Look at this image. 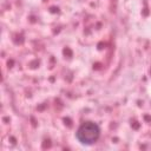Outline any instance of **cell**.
<instances>
[{
    "instance_id": "1",
    "label": "cell",
    "mask_w": 151,
    "mask_h": 151,
    "mask_svg": "<svg viewBox=\"0 0 151 151\" xmlns=\"http://www.w3.org/2000/svg\"><path fill=\"white\" fill-rule=\"evenodd\" d=\"M100 137V129L93 122H84L76 132V138L83 145H92Z\"/></svg>"
},
{
    "instance_id": "2",
    "label": "cell",
    "mask_w": 151,
    "mask_h": 151,
    "mask_svg": "<svg viewBox=\"0 0 151 151\" xmlns=\"http://www.w3.org/2000/svg\"><path fill=\"white\" fill-rule=\"evenodd\" d=\"M150 77H151V68H150Z\"/></svg>"
}]
</instances>
